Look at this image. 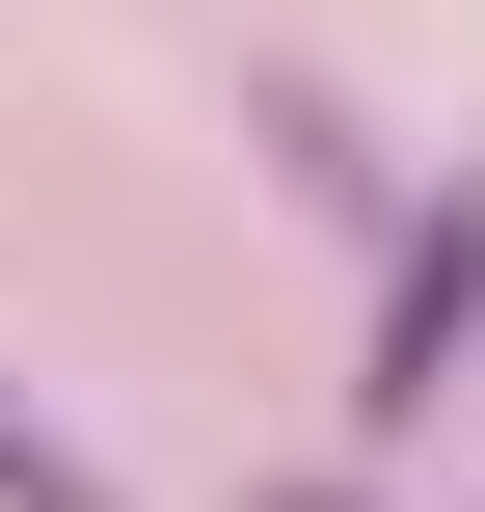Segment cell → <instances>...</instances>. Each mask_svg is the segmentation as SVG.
<instances>
[{
    "label": "cell",
    "instance_id": "obj_2",
    "mask_svg": "<svg viewBox=\"0 0 485 512\" xmlns=\"http://www.w3.org/2000/svg\"><path fill=\"white\" fill-rule=\"evenodd\" d=\"M0 512H135V486H108V459H81L54 405H0Z\"/></svg>",
    "mask_w": 485,
    "mask_h": 512
},
{
    "label": "cell",
    "instance_id": "obj_1",
    "mask_svg": "<svg viewBox=\"0 0 485 512\" xmlns=\"http://www.w3.org/2000/svg\"><path fill=\"white\" fill-rule=\"evenodd\" d=\"M459 351H485V189H432V216L378 243V378H351V432H432Z\"/></svg>",
    "mask_w": 485,
    "mask_h": 512
}]
</instances>
